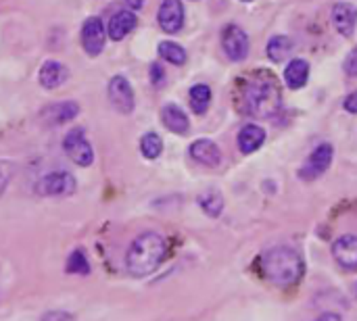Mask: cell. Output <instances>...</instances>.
Returning a JSON list of instances; mask_svg holds the SVG:
<instances>
[{
	"instance_id": "6da1fadb",
	"label": "cell",
	"mask_w": 357,
	"mask_h": 321,
	"mask_svg": "<svg viewBox=\"0 0 357 321\" xmlns=\"http://www.w3.org/2000/svg\"><path fill=\"white\" fill-rule=\"evenodd\" d=\"M282 102V92L278 79L268 69H257L245 77L241 88V107L245 115L255 119H270L278 113Z\"/></svg>"
},
{
	"instance_id": "7a4b0ae2",
	"label": "cell",
	"mask_w": 357,
	"mask_h": 321,
	"mask_svg": "<svg viewBox=\"0 0 357 321\" xmlns=\"http://www.w3.org/2000/svg\"><path fill=\"white\" fill-rule=\"evenodd\" d=\"M257 267H259V274L270 284L280 286V288L295 286L305 274V263L301 255L291 246H274L266 251L259 257Z\"/></svg>"
},
{
	"instance_id": "3957f363",
	"label": "cell",
	"mask_w": 357,
	"mask_h": 321,
	"mask_svg": "<svg viewBox=\"0 0 357 321\" xmlns=\"http://www.w3.org/2000/svg\"><path fill=\"white\" fill-rule=\"evenodd\" d=\"M167 255V240L157 232L140 234L128 249L126 269L134 278H146L159 269Z\"/></svg>"
},
{
	"instance_id": "277c9868",
	"label": "cell",
	"mask_w": 357,
	"mask_h": 321,
	"mask_svg": "<svg viewBox=\"0 0 357 321\" xmlns=\"http://www.w3.org/2000/svg\"><path fill=\"white\" fill-rule=\"evenodd\" d=\"M333 157H335V148H333V144H328V142L318 144V146L312 150V155L305 159V163L301 165V169H299V178H301L303 182H314V180L322 178V175L331 169V165H333Z\"/></svg>"
},
{
	"instance_id": "5b68a950",
	"label": "cell",
	"mask_w": 357,
	"mask_h": 321,
	"mask_svg": "<svg viewBox=\"0 0 357 321\" xmlns=\"http://www.w3.org/2000/svg\"><path fill=\"white\" fill-rule=\"evenodd\" d=\"M63 148H65L67 157L79 167H90L94 163V150H92V146L86 138V132L82 127H73L65 134Z\"/></svg>"
},
{
	"instance_id": "8992f818",
	"label": "cell",
	"mask_w": 357,
	"mask_h": 321,
	"mask_svg": "<svg viewBox=\"0 0 357 321\" xmlns=\"http://www.w3.org/2000/svg\"><path fill=\"white\" fill-rule=\"evenodd\" d=\"M222 48L226 56L234 63H241L249 56V36L236 23H230L222 31Z\"/></svg>"
},
{
	"instance_id": "52a82bcc",
	"label": "cell",
	"mask_w": 357,
	"mask_h": 321,
	"mask_svg": "<svg viewBox=\"0 0 357 321\" xmlns=\"http://www.w3.org/2000/svg\"><path fill=\"white\" fill-rule=\"evenodd\" d=\"M36 190L42 196H71L75 192V178L69 171H52L38 182Z\"/></svg>"
},
{
	"instance_id": "ba28073f",
	"label": "cell",
	"mask_w": 357,
	"mask_h": 321,
	"mask_svg": "<svg viewBox=\"0 0 357 321\" xmlns=\"http://www.w3.org/2000/svg\"><path fill=\"white\" fill-rule=\"evenodd\" d=\"M82 48L90 56H98L105 48L107 29L100 21V17H88L82 25Z\"/></svg>"
},
{
	"instance_id": "9c48e42d",
	"label": "cell",
	"mask_w": 357,
	"mask_h": 321,
	"mask_svg": "<svg viewBox=\"0 0 357 321\" xmlns=\"http://www.w3.org/2000/svg\"><path fill=\"white\" fill-rule=\"evenodd\" d=\"M109 102L121 115H130L134 111V104H136L134 90H132L130 81L123 75L111 77V81H109Z\"/></svg>"
},
{
	"instance_id": "30bf717a",
	"label": "cell",
	"mask_w": 357,
	"mask_h": 321,
	"mask_svg": "<svg viewBox=\"0 0 357 321\" xmlns=\"http://www.w3.org/2000/svg\"><path fill=\"white\" fill-rule=\"evenodd\" d=\"M159 27L165 33H178L184 27V6L182 0H163L157 13Z\"/></svg>"
},
{
	"instance_id": "8fae6325",
	"label": "cell",
	"mask_w": 357,
	"mask_h": 321,
	"mask_svg": "<svg viewBox=\"0 0 357 321\" xmlns=\"http://www.w3.org/2000/svg\"><path fill=\"white\" fill-rule=\"evenodd\" d=\"M333 257L335 261L347 269V272H357V236L356 234H345L335 240L333 244Z\"/></svg>"
},
{
	"instance_id": "7c38bea8",
	"label": "cell",
	"mask_w": 357,
	"mask_h": 321,
	"mask_svg": "<svg viewBox=\"0 0 357 321\" xmlns=\"http://www.w3.org/2000/svg\"><path fill=\"white\" fill-rule=\"evenodd\" d=\"M77 113H79V104L73 100H65V102H54L42 109L40 119L44 125H65L71 119H75Z\"/></svg>"
},
{
	"instance_id": "4fadbf2b",
	"label": "cell",
	"mask_w": 357,
	"mask_h": 321,
	"mask_svg": "<svg viewBox=\"0 0 357 321\" xmlns=\"http://www.w3.org/2000/svg\"><path fill=\"white\" fill-rule=\"evenodd\" d=\"M188 155L197 163H201L205 167H218L222 163V150H220V146L213 140H207V138L195 140L190 144V148H188Z\"/></svg>"
},
{
	"instance_id": "5bb4252c",
	"label": "cell",
	"mask_w": 357,
	"mask_h": 321,
	"mask_svg": "<svg viewBox=\"0 0 357 321\" xmlns=\"http://www.w3.org/2000/svg\"><path fill=\"white\" fill-rule=\"evenodd\" d=\"M333 25L345 38L354 36L357 25V6L351 2H337L333 6Z\"/></svg>"
},
{
	"instance_id": "9a60e30c",
	"label": "cell",
	"mask_w": 357,
	"mask_h": 321,
	"mask_svg": "<svg viewBox=\"0 0 357 321\" xmlns=\"http://www.w3.org/2000/svg\"><path fill=\"white\" fill-rule=\"evenodd\" d=\"M264 142H266V130L257 123H247L236 136V144L243 155H251V152L259 150L264 146Z\"/></svg>"
},
{
	"instance_id": "2e32d148",
	"label": "cell",
	"mask_w": 357,
	"mask_h": 321,
	"mask_svg": "<svg viewBox=\"0 0 357 321\" xmlns=\"http://www.w3.org/2000/svg\"><path fill=\"white\" fill-rule=\"evenodd\" d=\"M69 77V71L63 63L59 61H46L40 71H38V79H40V86L46 88V90H54L59 86H63Z\"/></svg>"
},
{
	"instance_id": "e0dca14e",
	"label": "cell",
	"mask_w": 357,
	"mask_h": 321,
	"mask_svg": "<svg viewBox=\"0 0 357 321\" xmlns=\"http://www.w3.org/2000/svg\"><path fill=\"white\" fill-rule=\"evenodd\" d=\"M138 19H136V13L134 10H117L111 21H109V27H107V36L115 42L123 40L134 27H136Z\"/></svg>"
},
{
	"instance_id": "ac0fdd59",
	"label": "cell",
	"mask_w": 357,
	"mask_h": 321,
	"mask_svg": "<svg viewBox=\"0 0 357 321\" xmlns=\"http://www.w3.org/2000/svg\"><path fill=\"white\" fill-rule=\"evenodd\" d=\"M161 121L174 134H186L190 130V119L178 104H165L161 109Z\"/></svg>"
},
{
	"instance_id": "d6986e66",
	"label": "cell",
	"mask_w": 357,
	"mask_h": 321,
	"mask_svg": "<svg viewBox=\"0 0 357 321\" xmlns=\"http://www.w3.org/2000/svg\"><path fill=\"white\" fill-rule=\"evenodd\" d=\"M310 79V63L303 58H291L284 67V81L291 90H299Z\"/></svg>"
},
{
	"instance_id": "ffe728a7",
	"label": "cell",
	"mask_w": 357,
	"mask_h": 321,
	"mask_svg": "<svg viewBox=\"0 0 357 321\" xmlns=\"http://www.w3.org/2000/svg\"><path fill=\"white\" fill-rule=\"evenodd\" d=\"M188 102H190L192 113L205 115L211 104V88L207 84H195L188 92Z\"/></svg>"
},
{
	"instance_id": "44dd1931",
	"label": "cell",
	"mask_w": 357,
	"mask_h": 321,
	"mask_svg": "<svg viewBox=\"0 0 357 321\" xmlns=\"http://www.w3.org/2000/svg\"><path fill=\"white\" fill-rule=\"evenodd\" d=\"M293 52V40L287 36H274L268 42V56L274 63H284Z\"/></svg>"
},
{
	"instance_id": "7402d4cb",
	"label": "cell",
	"mask_w": 357,
	"mask_h": 321,
	"mask_svg": "<svg viewBox=\"0 0 357 321\" xmlns=\"http://www.w3.org/2000/svg\"><path fill=\"white\" fill-rule=\"evenodd\" d=\"M159 56H161L163 61L172 63V65H178V67L184 65L186 58H188L186 50H184L178 42H169V40H165V42L159 44Z\"/></svg>"
},
{
	"instance_id": "603a6c76",
	"label": "cell",
	"mask_w": 357,
	"mask_h": 321,
	"mask_svg": "<svg viewBox=\"0 0 357 321\" xmlns=\"http://www.w3.org/2000/svg\"><path fill=\"white\" fill-rule=\"evenodd\" d=\"M140 152H142V157L149 159V161L159 159L161 152H163V140H161V136L155 134V132L144 134L142 140H140Z\"/></svg>"
},
{
	"instance_id": "cb8c5ba5",
	"label": "cell",
	"mask_w": 357,
	"mask_h": 321,
	"mask_svg": "<svg viewBox=\"0 0 357 321\" xmlns=\"http://www.w3.org/2000/svg\"><path fill=\"white\" fill-rule=\"evenodd\" d=\"M199 207L209 215V217H220L222 211H224V198L220 192L211 190V192H205L199 196Z\"/></svg>"
},
{
	"instance_id": "d4e9b609",
	"label": "cell",
	"mask_w": 357,
	"mask_h": 321,
	"mask_svg": "<svg viewBox=\"0 0 357 321\" xmlns=\"http://www.w3.org/2000/svg\"><path fill=\"white\" fill-rule=\"evenodd\" d=\"M65 272L67 274H75V276H88L90 274V263H88V257H86V253L82 249H75L67 257Z\"/></svg>"
},
{
	"instance_id": "484cf974",
	"label": "cell",
	"mask_w": 357,
	"mask_h": 321,
	"mask_svg": "<svg viewBox=\"0 0 357 321\" xmlns=\"http://www.w3.org/2000/svg\"><path fill=\"white\" fill-rule=\"evenodd\" d=\"M149 73H151V81H153V86L161 88V86L165 84V71H163V67H161L159 63H153V65H151V69H149Z\"/></svg>"
},
{
	"instance_id": "4316f807",
	"label": "cell",
	"mask_w": 357,
	"mask_h": 321,
	"mask_svg": "<svg viewBox=\"0 0 357 321\" xmlns=\"http://www.w3.org/2000/svg\"><path fill=\"white\" fill-rule=\"evenodd\" d=\"M10 175H13V167H10L6 161H0V196H2V192L6 190Z\"/></svg>"
},
{
	"instance_id": "83f0119b",
	"label": "cell",
	"mask_w": 357,
	"mask_h": 321,
	"mask_svg": "<svg viewBox=\"0 0 357 321\" xmlns=\"http://www.w3.org/2000/svg\"><path fill=\"white\" fill-rule=\"evenodd\" d=\"M343 67H345V73L347 75H351V77H357V46L347 54V58H345V63H343Z\"/></svg>"
},
{
	"instance_id": "f1b7e54d",
	"label": "cell",
	"mask_w": 357,
	"mask_h": 321,
	"mask_svg": "<svg viewBox=\"0 0 357 321\" xmlns=\"http://www.w3.org/2000/svg\"><path fill=\"white\" fill-rule=\"evenodd\" d=\"M73 315L67 313V311H61V309H54V311H48L42 315V321H71Z\"/></svg>"
},
{
	"instance_id": "f546056e",
	"label": "cell",
	"mask_w": 357,
	"mask_h": 321,
	"mask_svg": "<svg viewBox=\"0 0 357 321\" xmlns=\"http://www.w3.org/2000/svg\"><path fill=\"white\" fill-rule=\"evenodd\" d=\"M343 107H345V111H347V113H354V115H357V90L356 92H351V94L345 98Z\"/></svg>"
},
{
	"instance_id": "4dcf8cb0",
	"label": "cell",
	"mask_w": 357,
	"mask_h": 321,
	"mask_svg": "<svg viewBox=\"0 0 357 321\" xmlns=\"http://www.w3.org/2000/svg\"><path fill=\"white\" fill-rule=\"evenodd\" d=\"M316 321H343V320H341V315H339V313H324V315H320Z\"/></svg>"
},
{
	"instance_id": "1f68e13d",
	"label": "cell",
	"mask_w": 357,
	"mask_h": 321,
	"mask_svg": "<svg viewBox=\"0 0 357 321\" xmlns=\"http://www.w3.org/2000/svg\"><path fill=\"white\" fill-rule=\"evenodd\" d=\"M128 2V6L132 8V10H138V8H142L144 6V2L146 0H126Z\"/></svg>"
},
{
	"instance_id": "d6a6232c",
	"label": "cell",
	"mask_w": 357,
	"mask_h": 321,
	"mask_svg": "<svg viewBox=\"0 0 357 321\" xmlns=\"http://www.w3.org/2000/svg\"><path fill=\"white\" fill-rule=\"evenodd\" d=\"M243 2H251V0H243Z\"/></svg>"
}]
</instances>
